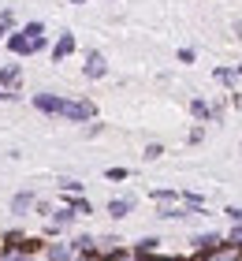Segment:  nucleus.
<instances>
[{
  "mask_svg": "<svg viewBox=\"0 0 242 261\" xmlns=\"http://www.w3.org/2000/svg\"><path fill=\"white\" fill-rule=\"evenodd\" d=\"M48 45H52V41H48V34H45V38H30L22 27H15V30L8 34L4 49L11 56H41V53H48Z\"/></svg>",
  "mask_w": 242,
  "mask_h": 261,
  "instance_id": "1",
  "label": "nucleus"
},
{
  "mask_svg": "<svg viewBox=\"0 0 242 261\" xmlns=\"http://www.w3.org/2000/svg\"><path fill=\"white\" fill-rule=\"evenodd\" d=\"M64 123H75V127H86L97 120V105L90 97H64V112H60Z\"/></svg>",
  "mask_w": 242,
  "mask_h": 261,
  "instance_id": "2",
  "label": "nucleus"
},
{
  "mask_svg": "<svg viewBox=\"0 0 242 261\" xmlns=\"http://www.w3.org/2000/svg\"><path fill=\"white\" fill-rule=\"evenodd\" d=\"M30 105L45 116V120H60V112H64V93L38 90V93H30Z\"/></svg>",
  "mask_w": 242,
  "mask_h": 261,
  "instance_id": "3",
  "label": "nucleus"
},
{
  "mask_svg": "<svg viewBox=\"0 0 242 261\" xmlns=\"http://www.w3.org/2000/svg\"><path fill=\"white\" fill-rule=\"evenodd\" d=\"M75 49H78V38H75L71 30H60L56 41L48 45V60H52V64H64V60H71V56H75Z\"/></svg>",
  "mask_w": 242,
  "mask_h": 261,
  "instance_id": "4",
  "label": "nucleus"
},
{
  "mask_svg": "<svg viewBox=\"0 0 242 261\" xmlns=\"http://www.w3.org/2000/svg\"><path fill=\"white\" fill-rule=\"evenodd\" d=\"M82 75H86L90 82H101L108 75V56L101 49H86V64H82Z\"/></svg>",
  "mask_w": 242,
  "mask_h": 261,
  "instance_id": "5",
  "label": "nucleus"
},
{
  "mask_svg": "<svg viewBox=\"0 0 242 261\" xmlns=\"http://www.w3.org/2000/svg\"><path fill=\"white\" fill-rule=\"evenodd\" d=\"M216 246H224V231H198L190 239V254H212Z\"/></svg>",
  "mask_w": 242,
  "mask_h": 261,
  "instance_id": "6",
  "label": "nucleus"
},
{
  "mask_svg": "<svg viewBox=\"0 0 242 261\" xmlns=\"http://www.w3.org/2000/svg\"><path fill=\"white\" fill-rule=\"evenodd\" d=\"M135 205H138V198H135V194H123V198L104 201V213H108L112 220H123V217H130V213H135Z\"/></svg>",
  "mask_w": 242,
  "mask_h": 261,
  "instance_id": "7",
  "label": "nucleus"
},
{
  "mask_svg": "<svg viewBox=\"0 0 242 261\" xmlns=\"http://www.w3.org/2000/svg\"><path fill=\"white\" fill-rule=\"evenodd\" d=\"M67 246H71V254L93 257V254H97V235H90V231H75V235L67 239Z\"/></svg>",
  "mask_w": 242,
  "mask_h": 261,
  "instance_id": "8",
  "label": "nucleus"
},
{
  "mask_svg": "<svg viewBox=\"0 0 242 261\" xmlns=\"http://www.w3.org/2000/svg\"><path fill=\"white\" fill-rule=\"evenodd\" d=\"M0 90H8V93L22 90V64H4L0 67Z\"/></svg>",
  "mask_w": 242,
  "mask_h": 261,
  "instance_id": "9",
  "label": "nucleus"
},
{
  "mask_svg": "<svg viewBox=\"0 0 242 261\" xmlns=\"http://www.w3.org/2000/svg\"><path fill=\"white\" fill-rule=\"evenodd\" d=\"M160 246H164V239L160 235H142L138 243H130V257H149V254H160Z\"/></svg>",
  "mask_w": 242,
  "mask_h": 261,
  "instance_id": "10",
  "label": "nucleus"
},
{
  "mask_svg": "<svg viewBox=\"0 0 242 261\" xmlns=\"http://www.w3.org/2000/svg\"><path fill=\"white\" fill-rule=\"evenodd\" d=\"M156 217L160 220H190V217H198V213L186 209L183 201H164V205H156Z\"/></svg>",
  "mask_w": 242,
  "mask_h": 261,
  "instance_id": "11",
  "label": "nucleus"
},
{
  "mask_svg": "<svg viewBox=\"0 0 242 261\" xmlns=\"http://www.w3.org/2000/svg\"><path fill=\"white\" fill-rule=\"evenodd\" d=\"M34 201H38V194L34 191H15L8 201V209H11V217H22V213H34Z\"/></svg>",
  "mask_w": 242,
  "mask_h": 261,
  "instance_id": "12",
  "label": "nucleus"
},
{
  "mask_svg": "<svg viewBox=\"0 0 242 261\" xmlns=\"http://www.w3.org/2000/svg\"><path fill=\"white\" fill-rule=\"evenodd\" d=\"M75 254H71V246L67 239H52V243H45V250H41V261H71Z\"/></svg>",
  "mask_w": 242,
  "mask_h": 261,
  "instance_id": "13",
  "label": "nucleus"
},
{
  "mask_svg": "<svg viewBox=\"0 0 242 261\" xmlns=\"http://www.w3.org/2000/svg\"><path fill=\"white\" fill-rule=\"evenodd\" d=\"M123 246H127V243L119 239L116 231H108V235H97V257H101V261H104V257H112L116 250H123Z\"/></svg>",
  "mask_w": 242,
  "mask_h": 261,
  "instance_id": "14",
  "label": "nucleus"
},
{
  "mask_svg": "<svg viewBox=\"0 0 242 261\" xmlns=\"http://www.w3.org/2000/svg\"><path fill=\"white\" fill-rule=\"evenodd\" d=\"M212 82H216V86H224L227 93H231V90H238V75H235V67H227V64H220V67H212Z\"/></svg>",
  "mask_w": 242,
  "mask_h": 261,
  "instance_id": "15",
  "label": "nucleus"
},
{
  "mask_svg": "<svg viewBox=\"0 0 242 261\" xmlns=\"http://www.w3.org/2000/svg\"><path fill=\"white\" fill-rule=\"evenodd\" d=\"M75 213H71L67 205H52V213H48V224H56V228L60 231H71V228H75Z\"/></svg>",
  "mask_w": 242,
  "mask_h": 261,
  "instance_id": "16",
  "label": "nucleus"
},
{
  "mask_svg": "<svg viewBox=\"0 0 242 261\" xmlns=\"http://www.w3.org/2000/svg\"><path fill=\"white\" fill-rule=\"evenodd\" d=\"M64 205L75 213V217H90V213H93V201L86 194H64Z\"/></svg>",
  "mask_w": 242,
  "mask_h": 261,
  "instance_id": "17",
  "label": "nucleus"
},
{
  "mask_svg": "<svg viewBox=\"0 0 242 261\" xmlns=\"http://www.w3.org/2000/svg\"><path fill=\"white\" fill-rule=\"evenodd\" d=\"M179 201H183L186 209H194L198 217H205V194H198V191H179Z\"/></svg>",
  "mask_w": 242,
  "mask_h": 261,
  "instance_id": "18",
  "label": "nucleus"
},
{
  "mask_svg": "<svg viewBox=\"0 0 242 261\" xmlns=\"http://www.w3.org/2000/svg\"><path fill=\"white\" fill-rule=\"evenodd\" d=\"M22 239H26V231H22V228H8L4 235H0V246H4V250H15V254H19Z\"/></svg>",
  "mask_w": 242,
  "mask_h": 261,
  "instance_id": "19",
  "label": "nucleus"
},
{
  "mask_svg": "<svg viewBox=\"0 0 242 261\" xmlns=\"http://www.w3.org/2000/svg\"><path fill=\"white\" fill-rule=\"evenodd\" d=\"M56 187H60V194H86V183L75 179V175H60Z\"/></svg>",
  "mask_w": 242,
  "mask_h": 261,
  "instance_id": "20",
  "label": "nucleus"
},
{
  "mask_svg": "<svg viewBox=\"0 0 242 261\" xmlns=\"http://www.w3.org/2000/svg\"><path fill=\"white\" fill-rule=\"evenodd\" d=\"M190 120L194 123H209V101L205 97H190Z\"/></svg>",
  "mask_w": 242,
  "mask_h": 261,
  "instance_id": "21",
  "label": "nucleus"
},
{
  "mask_svg": "<svg viewBox=\"0 0 242 261\" xmlns=\"http://www.w3.org/2000/svg\"><path fill=\"white\" fill-rule=\"evenodd\" d=\"M11 30H15V8H0V41H8Z\"/></svg>",
  "mask_w": 242,
  "mask_h": 261,
  "instance_id": "22",
  "label": "nucleus"
},
{
  "mask_svg": "<svg viewBox=\"0 0 242 261\" xmlns=\"http://www.w3.org/2000/svg\"><path fill=\"white\" fill-rule=\"evenodd\" d=\"M224 116H227V97L209 101V123H224Z\"/></svg>",
  "mask_w": 242,
  "mask_h": 261,
  "instance_id": "23",
  "label": "nucleus"
},
{
  "mask_svg": "<svg viewBox=\"0 0 242 261\" xmlns=\"http://www.w3.org/2000/svg\"><path fill=\"white\" fill-rule=\"evenodd\" d=\"M127 179H130V168H123V164L104 168V183H127Z\"/></svg>",
  "mask_w": 242,
  "mask_h": 261,
  "instance_id": "24",
  "label": "nucleus"
},
{
  "mask_svg": "<svg viewBox=\"0 0 242 261\" xmlns=\"http://www.w3.org/2000/svg\"><path fill=\"white\" fill-rule=\"evenodd\" d=\"M149 198L156 201V205H164V201H179V191L175 187H156V191H149Z\"/></svg>",
  "mask_w": 242,
  "mask_h": 261,
  "instance_id": "25",
  "label": "nucleus"
},
{
  "mask_svg": "<svg viewBox=\"0 0 242 261\" xmlns=\"http://www.w3.org/2000/svg\"><path fill=\"white\" fill-rule=\"evenodd\" d=\"M164 157V146H160V142H145V149H142V161H160Z\"/></svg>",
  "mask_w": 242,
  "mask_h": 261,
  "instance_id": "26",
  "label": "nucleus"
},
{
  "mask_svg": "<svg viewBox=\"0 0 242 261\" xmlns=\"http://www.w3.org/2000/svg\"><path fill=\"white\" fill-rule=\"evenodd\" d=\"M224 243H227V246H235V250H242V224H231V228H227Z\"/></svg>",
  "mask_w": 242,
  "mask_h": 261,
  "instance_id": "27",
  "label": "nucleus"
},
{
  "mask_svg": "<svg viewBox=\"0 0 242 261\" xmlns=\"http://www.w3.org/2000/svg\"><path fill=\"white\" fill-rule=\"evenodd\" d=\"M201 142H205V123H194L186 135V146H201Z\"/></svg>",
  "mask_w": 242,
  "mask_h": 261,
  "instance_id": "28",
  "label": "nucleus"
},
{
  "mask_svg": "<svg viewBox=\"0 0 242 261\" xmlns=\"http://www.w3.org/2000/svg\"><path fill=\"white\" fill-rule=\"evenodd\" d=\"M22 30H26L30 38H45V22H41V19H30V22H22Z\"/></svg>",
  "mask_w": 242,
  "mask_h": 261,
  "instance_id": "29",
  "label": "nucleus"
},
{
  "mask_svg": "<svg viewBox=\"0 0 242 261\" xmlns=\"http://www.w3.org/2000/svg\"><path fill=\"white\" fill-rule=\"evenodd\" d=\"M175 60H179V64H198V49H190V45H183V49L175 53Z\"/></svg>",
  "mask_w": 242,
  "mask_h": 261,
  "instance_id": "30",
  "label": "nucleus"
},
{
  "mask_svg": "<svg viewBox=\"0 0 242 261\" xmlns=\"http://www.w3.org/2000/svg\"><path fill=\"white\" fill-rule=\"evenodd\" d=\"M82 135H86V138H101V135H104V123H101V120H93V123L82 127Z\"/></svg>",
  "mask_w": 242,
  "mask_h": 261,
  "instance_id": "31",
  "label": "nucleus"
},
{
  "mask_svg": "<svg viewBox=\"0 0 242 261\" xmlns=\"http://www.w3.org/2000/svg\"><path fill=\"white\" fill-rule=\"evenodd\" d=\"M34 213H38L41 220H48V213H52V201H45V198H38V201H34Z\"/></svg>",
  "mask_w": 242,
  "mask_h": 261,
  "instance_id": "32",
  "label": "nucleus"
},
{
  "mask_svg": "<svg viewBox=\"0 0 242 261\" xmlns=\"http://www.w3.org/2000/svg\"><path fill=\"white\" fill-rule=\"evenodd\" d=\"M224 217L231 224H242V205H224Z\"/></svg>",
  "mask_w": 242,
  "mask_h": 261,
  "instance_id": "33",
  "label": "nucleus"
},
{
  "mask_svg": "<svg viewBox=\"0 0 242 261\" xmlns=\"http://www.w3.org/2000/svg\"><path fill=\"white\" fill-rule=\"evenodd\" d=\"M227 109L242 112V93H238V90H231V93H227Z\"/></svg>",
  "mask_w": 242,
  "mask_h": 261,
  "instance_id": "34",
  "label": "nucleus"
},
{
  "mask_svg": "<svg viewBox=\"0 0 242 261\" xmlns=\"http://www.w3.org/2000/svg\"><path fill=\"white\" fill-rule=\"evenodd\" d=\"M45 235H48V239H56V235H64V231H60L56 224H48V220H45V231H41V239H45Z\"/></svg>",
  "mask_w": 242,
  "mask_h": 261,
  "instance_id": "35",
  "label": "nucleus"
},
{
  "mask_svg": "<svg viewBox=\"0 0 242 261\" xmlns=\"http://www.w3.org/2000/svg\"><path fill=\"white\" fill-rule=\"evenodd\" d=\"M231 34H235V38L242 41V19H235V22H231Z\"/></svg>",
  "mask_w": 242,
  "mask_h": 261,
  "instance_id": "36",
  "label": "nucleus"
},
{
  "mask_svg": "<svg viewBox=\"0 0 242 261\" xmlns=\"http://www.w3.org/2000/svg\"><path fill=\"white\" fill-rule=\"evenodd\" d=\"M22 93H8V90H0V101H19Z\"/></svg>",
  "mask_w": 242,
  "mask_h": 261,
  "instance_id": "37",
  "label": "nucleus"
},
{
  "mask_svg": "<svg viewBox=\"0 0 242 261\" xmlns=\"http://www.w3.org/2000/svg\"><path fill=\"white\" fill-rule=\"evenodd\" d=\"M71 261H101V257H97V254H93V257H82V254H75Z\"/></svg>",
  "mask_w": 242,
  "mask_h": 261,
  "instance_id": "38",
  "label": "nucleus"
},
{
  "mask_svg": "<svg viewBox=\"0 0 242 261\" xmlns=\"http://www.w3.org/2000/svg\"><path fill=\"white\" fill-rule=\"evenodd\" d=\"M235 75H238V79H242V64H235Z\"/></svg>",
  "mask_w": 242,
  "mask_h": 261,
  "instance_id": "39",
  "label": "nucleus"
},
{
  "mask_svg": "<svg viewBox=\"0 0 242 261\" xmlns=\"http://www.w3.org/2000/svg\"><path fill=\"white\" fill-rule=\"evenodd\" d=\"M15 261H41V257H15Z\"/></svg>",
  "mask_w": 242,
  "mask_h": 261,
  "instance_id": "40",
  "label": "nucleus"
},
{
  "mask_svg": "<svg viewBox=\"0 0 242 261\" xmlns=\"http://www.w3.org/2000/svg\"><path fill=\"white\" fill-rule=\"evenodd\" d=\"M67 4H86V0H67Z\"/></svg>",
  "mask_w": 242,
  "mask_h": 261,
  "instance_id": "41",
  "label": "nucleus"
},
{
  "mask_svg": "<svg viewBox=\"0 0 242 261\" xmlns=\"http://www.w3.org/2000/svg\"><path fill=\"white\" fill-rule=\"evenodd\" d=\"M108 4H116V0H108Z\"/></svg>",
  "mask_w": 242,
  "mask_h": 261,
  "instance_id": "42",
  "label": "nucleus"
}]
</instances>
